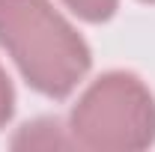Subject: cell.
<instances>
[{"label": "cell", "mask_w": 155, "mask_h": 152, "mask_svg": "<svg viewBox=\"0 0 155 152\" xmlns=\"http://www.w3.org/2000/svg\"><path fill=\"white\" fill-rule=\"evenodd\" d=\"M12 104H15V93H12V84H9V78H6L3 66H0V128L9 122Z\"/></svg>", "instance_id": "cell-4"}, {"label": "cell", "mask_w": 155, "mask_h": 152, "mask_svg": "<svg viewBox=\"0 0 155 152\" xmlns=\"http://www.w3.org/2000/svg\"><path fill=\"white\" fill-rule=\"evenodd\" d=\"M146 3H155V0H146Z\"/></svg>", "instance_id": "cell-5"}, {"label": "cell", "mask_w": 155, "mask_h": 152, "mask_svg": "<svg viewBox=\"0 0 155 152\" xmlns=\"http://www.w3.org/2000/svg\"><path fill=\"white\" fill-rule=\"evenodd\" d=\"M0 45L39 93L63 98L90 69V48L48 0H0Z\"/></svg>", "instance_id": "cell-1"}, {"label": "cell", "mask_w": 155, "mask_h": 152, "mask_svg": "<svg viewBox=\"0 0 155 152\" xmlns=\"http://www.w3.org/2000/svg\"><path fill=\"white\" fill-rule=\"evenodd\" d=\"M66 3H69L72 12H78L87 21H107L116 12L119 0H66Z\"/></svg>", "instance_id": "cell-3"}, {"label": "cell", "mask_w": 155, "mask_h": 152, "mask_svg": "<svg viewBox=\"0 0 155 152\" xmlns=\"http://www.w3.org/2000/svg\"><path fill=\"white\" fill-rule=\"evenodd\" d=\"M72 134L81 146L134 152L155 140V98L128 72L101 75L72 111Z\"/></svg>", "instance_id": "cell-2"}]
</instances>
